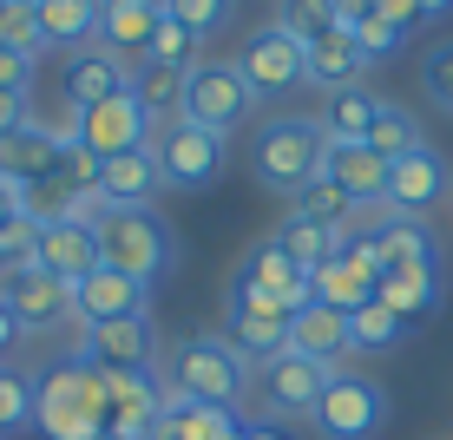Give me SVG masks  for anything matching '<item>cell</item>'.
<instances>
[{
    "label": "cell",
    "instance_id": "6da1fadb",
    "mask_svg": "<svg viewBox=\"0 0 453 440\" xmlns=\"http://www.w3.org/2000/svg\"><path fill=\"white\" fill-rule=\"evenodd\" d=\"M250 361L230 349L224 336H184V342H171V349L158 355V382H165V395H178V401H211V407H250Z\"/></svg>",
    "mask_w": 453,
    "mask_h": 440
},
{
    "label": "cell",
    "instance_id": "7a4b0ae2",
    "mask_svg": "<svg viewBox=\"0 0 453 440\" xmlns=\"http://www.w3.org/2000/svg\"><path fill=\"white\" fill-rule=\"evenodd\" d=\"M34 434H46V440H105L112 434V401L73 361V349L53 355L46 368H34Z\"/></svg>",
    "mask_w": 453,
    "mask_h": 440
},
{
    "label": "cell",
    "instance_id": "3957f363",
    "mask_svg": "<svg viewBox=\"0 0 453 440\" xmlns=\"http://www.w3.org/2000/svg\"><path fill=\"white\" fill-rule=\"evenodd\" d=\"M99 263H112L132 282L158 289L178 270V224H171L158 204H145V211H105L99 217Z\"/></svg>",
    "mask_w": 453,
    "mask_h": 440
},
{
    "label": "cell",
    "instance_id": "277c9868",
    "mask_svg": "<svg viewBox=\"0 0 453 440\" xmlns=\"http://www.w3.org/2000/svg\"><path fill=\"white\" fill-rule=\"evenodd\" d=\"M322 151H329V138H322L316 119H270L257 125V138H250V178L263 184V191L276 197H296L303 184L322 178Z\"/></svg>",
    "mask_w": 453,
    "mask_h": 440
},
{
    "label": "cell",
    "instance_id": "5b68a950",
    "mask_svg": "<svg viewBox=\"0 0 453 440\" xmlns=\"http://www.w3.org/2000/svg\"><path fill=\"white\" fill-rule=\"evenodd\" d=\"M388 414H395V401H388V388L374 374L335 368L322 401H316V414H309V434L316 440H374L388 428Z\"/></svg>",
    "mask_w": 453,
    "mask_h": 440
},
{
    "label": "cell",
    "instance_id": "8992f818",
    "mask_svg": "<svg viewBox=\"0 0 453 440\" xmlns=\"http://www.w3.org/2000/svg\"><path fill=\"white\" fill-rule=\"evenodd\" d=\"M178 119L204 125V132H217V138L243 132V125L257 119V92H250V80L237 73V59H204V66L184 80V105H178Z\"/></svg>",
    "mask_w": 453,
    "mask_h": 440
},
{
    "label": "cell",
    "instance_id": "52a82bcc",
    "mask_svg": "<svg viewBox=\"0 0 453 440\" xmlns=\"http://www.w3.org/2000/svg\"><path fill=\"white\" fill-rule=\"evenodd\" d=\"M151 158L165 171V191H211V184L224 178V165H230V138H217L191 119H171V125H158V138H151Z\"/></svg>",
    "mask_w": 453,
    "mask_h": 440
},
{
    "label": "cell",
    "instance_id": "ba28073f",
    "mask_svg": "<svg viewBox=\"0 0 453 440\" xmlns=\"http://www.w3.org/2000/svg\"><path fill=\"white\" fill-rule=\"evenodd\" d=\"M59 132H66L73 145H86L92 158L105 165V158H119V151L151 145V138H158V119L138 105V92H119V99H105V105H86V112H73V105H66Z\"/></svg>",
    "mask_w": 453,
    "mask_h": 440
},
{
    "label": "cell",
    "instance_id": "9c48e42d",
    "mask_svg": "<svg viewBox=\"0 0 453 440\" xmlns=\"http://www.w3.org/2000/svg\"><path fill=\"white\" fill-rule=\"evenodd\" d=\"M224 296H243V303H270V309H309L316 303V276L303 270V263H289L283 257V243L276 237H263V243H250L243 250V263H237V276H230V289Z\"/></svg>",
    "mask_w": 453,
    "mask_h": 440
},
{
    "label": "cell",
    "instance_id": "30bf717a",
    "mask_svg": "<svg viewBox=\"0 0 453 440\" xmlns=\"http://www.w3.org/2000/svg\"><path fill=\"white\" fill-rule=\"evenodd\" d=\"M237 73L250 80L257 105H270V99H283V92L309 86V46L289 40L283 27L270 20V27H257V34H243V46H237Z\"/></svg>",
    "mask_w": 453,
    "mask_h": 440
},
{
    "label": "cell",
    "instance_id": "8fae6325",
    "mask_svg": "<svg viewBox=\"0 0 453 440\" xmlns=\"http://www.w3.org/2000/svg\"><path fill=\"white\" fill-rule=\"evenodd\" d=\"M335 368H322V361H303V355H276L263 361L257 374H250V401H257L263 421H309L322 401V388H329Z\"/></svg>",
    "mask_w": 453,
    "mask_h": 440
},
{
    "label": "cell",
    "instance_id": "7c38bea8",
    "mask_svg": "<svg viewBox=\"0 0 453 440\" xmlns=\"http://www.w3.org/2000/svg\"><path fill=\"white\" fill-rule=\"evenodd\" d=\"M158 336H151V316H125V322H99L80 328L73 342V361L92 374H158Z\"/></svg>",
    "mask_w": 453,
    "mask_h": 440
},
{
    "label": "cell",
    "instance_id": "4fadbf2b",
    "mask_svg": "<svg viewBox=\"0 0 453 440\" xmlns=\"http://www.w3.org/2000/svg\"><path fill=\"white\" fill-rule=\"evenodd\" d=\"M374 289H381V250H374L368 230H349V237L335 243V257L316 270V303L355 316V309L374 303Z\"/></svg>",
    "mask_w": 453,
    "mask_h": 440
},
{
    "label": "cell",
    "instance_id": "5bb4252c",
    "mask_svg": "<svg viewBox=\"0 0 453 440\" xmlns=\"http://www.w3.org/2000/svg\"><path fill=\"white\" fill-rule=\"evenodd\" d=\"M441 204H453V165L434 145H420V151H408V158L388 165L381 217H420V224H427Z\"/></svg>",
    "mask_w": 453,
    "mask_h": 440
},
{
    "label": "cell",
    "instance_id": "9a60e30c",
    "mask_svg": "<svg viewBox=\"0 0 453 440\" xmlns=\"http://www.w3.org/2000/svg\"><path fill=\"white\" fill-rule=\"evenodd\" d=\"M34 263L46 276H59V282H80L99 270V230L92 224H73V217H59V211H40V224H34Z\"/></svg>",
    "mask_w": 453,
    "mask_h": 440
},
{
    "label": "cell",
    "instance_id": "2e32d148",
    "mask_svg": "<svg viewBox=\"0 0 453 440\" xmlns=\"http://www.w3.org/2000/svg\"><path fill=\"white\" fill-rule=\"evenodd\" d=\"M217 336L237 349L250 368L289 355V309H270V303H243V296H224V328Z\"/></svg>",
    "mask_w": 453,
    "mask_h": 440
},
{
    "label": "cell",
    "instance_id": "e0dca14e",
    "mask_svg": "<svg viewBox=\"0 0 453 440\" xmlns=\"http://www.w3.org/2000/svg\"><path fill=\"white\" fill-rule=\"evenodd\" d=\"M0 303L13 309V322H20L27 336H46V328H66L73 322V282L46 276L34 263V270H20V276L0 282Z\"/></svg>",
    "mask_w": 453,
    "mask_h": 440
},
{
    "label": "cell",
    "instance_id": "ac0fdd59",
    "mask_svg": "<svg viewBox=\"0 0 453 440\" xmlns=\"http://www.w3.org/2000/svg\"><path fill=\"white\" fill-rule=\"evenodd\" d=\"M125 316H151V289L132 282L125 270H112V263H99V270L73 289V322L99 328V322H125Z\"/></svg>",
    "mask_w": 453,
    "mask_h": 440
},
{
    "label": "cell",
    "instance_id": "d6986e66",
    "mask_svg": "<svg viewBox=\"0 0 453 440\" xmlns=\"http://www.w3.org/2000/svg\"><path fill=\"white\" fill-rule=\"evenodd\" d=\"M165 27V0H99V40L92 46H105V53H119V59H145L151 53V34Z\"/></svg>",
    "mask_w": 453,
    "mask_h": 440
},
{
    "label": "cell",
    "instance_id": "ffe728a7",
    "mask_svg": "<svg viewBox=\"0 0 453 440\" xmlns=\"http://www.w3.org/2000/svg\"><path fill=\"white\" fill-rule=\"evenodd\" d=\"M322 184H335L349 204H362V211H381L388 197V158L368 145H329L322 151Z\"/></svg>",
    "mask_w": 453,
    "mask_h": 440
},
{
    "label": "cell",
    "instance_id": "44dd1931",
    "mask_svg": "<svg viewBox=\"0 0 453 440\" xmlns=\"http://www.w3.org/2000/svg\"><path fill=\"white\" fill-rule=\"evenodd\" d=\"M158 191H165V171H158V158H151V145L119 151V158L99 165V204L105 211H145Z\"/></svg>",
    "mask_w": 453,
    "mask_h": 440
},
{
    "label": "cell",
    "instance_id": "7402d4cb",
    "mask_svg": "<svg viewBox=\"0 0 453 440\" xmlns=\"http://www.w3.org/2000/svg\"><path fill=\"white\" fill-rule=\"evenodd\" d=\"M119 92H132V59L105 53V46H86V53L66 59V105L73 112L105 105V99H119Z\"/></svg>",
    "mask_w": 453,
    "mask_h": 440
},
{
    "label": "cell",
    "instance_id": "603a6c76",
    "mask_svg": "<svg viewBox=\"0 0 453 440\" xmlns=\"http://www.w3.org/2000/svg\"><path fill=\"white\" fill-rule=\"evenodd\" d=\"M289 355L303 361H322V368H342L349 361V316L329 303H309L289 316Z\"/></svg>",
    "mask_w": 453,
    "mask_h": 440
},
{
    "label": "cell",
    "instance_id": "cb8c5ba5",
    "mask_svg": "<svg viewBox=\"0 0 453 440\" xmlns=\"http://www.w3.org/2000/svg\"><path fill=\"white\" fill-rule=\"evenodd\" d=\"M368 237L381 250V276L388 270H441V237H434V224H420V217H381Z\"/></svg>",
    "mask_w": 453,
    "mask_h": 440
},
{
    "label": "cell",
    "instance_id": "d4e9b609",
    "mask_svg": "<svg viewBox=\"0 0 453 440\" xmlns=\"http://www.w3.org/2000/svg\"><path fill=\"white\" fill-rule=\"evenodd\" d=\"M250 414L237 407H211V401H178L165 395V414H158V440H243Z\"/></svg>",
    "mask_w": 453,
    "mask_h": 440
},
{
    "label": "cell",
    "instance_id": "484cf974",
    "mask_svg": "<svg viewBox=\"0 0 453 440\" xmlns=\"http://www.w3.org/2000/svg\"><path fill=\"white\" fill-rule=\"evenodd\" d=\"M374 112H381V92H368V86H342V92H322V105H316L309 119L322 125V138H329V145H368Z\"/></svg>",
    "mask_w": 453,
    "mask_h": 440
},
{
    "label": "cell",
    "instance_id": "4316f807",
    "mask_svg": "<svg viewBox=\"0 0 453 440\" xmlns=\"http://www.w3.org/2000/svg\"><path fill=\"white\" fill-rule=\"evenodd\" d=\"M40 40L46 53H86L92 40H99V0H40Z\"/></svg>",
    "mask_w": 453,
    "mask_h": 440
},
{
    "label": "cell",
    "instance_id": "83f0119b",
    "mask_svg": "<svg viewBox=\"0 0 453 440\" xmlns=\"http://www.w3.org/2000/svg\"><path fill=\"white\" fill-rule=\"evenodd\" d=\"M73 138L66 132H46V125H27V132H13L7 145H0V171H7L13 184H40L59 171V151H66Z\"/></svg>",
    "mask_w": 453,
    "mask_h": 440
},
{
    "label": "cell",
    "instance_id": "f1b7e54d",
    "mask_svg": "<svg viewBox=\"0 0 453 440\" xmlns=\"http://www.w3.org/2000/svg\"><path fill=\"white\" fill-rule=\"evenodd\" d=\"M441 270H388L381 276V289H374V303H381V309H395V316L401 322H427L434 316V309H441Z\"/></svg>",
    "mask_w": 453,
    "mask_h": 440
},
{
    "label": "cell",
    "instance_id": "f546056e",
    "mask_svg": "<svg viewBox=\"0 0 453 440\" xmlns=\"http://www.w3.org/2000/svg\"><path fill=\"white\" fill-rule=\"evenodd\" d=\"M309 86L316 92H342V86H368V59L349 34H329L309 46Z\"/></svg>",
    "mask_w": 453,
    "mask_h": 440
},
{
    "label": "cell",
    "instance_id": "4dcf8cb0",
    "mask_svg": "<svg viewBox=\"0 0 453 440\" xmlns=\"http://www.w3.org/2000/svg\"><path fill=\"white\" fill-rule=\"evenodd\" d=\"M270 237H276V243H283V257H289V263H303V270H309V276H316V270H322V263H329V257H335V243H342V237H335V230H322V224H309V217H303V211H283V224H276V230H270Z\"/></svg>",
    "mask_w": 453,
    "mask_h": 440
},
{
    "label": "cell",
    "instance_id": "1f68e13d",
    "mask_svg": "<svg viewBox=\"0 0 453 440\" xmlns=\"http://www.w3.org/2000/svg\"><path fill=\"white\" fill-rule=\"evenodd\" d=\"M184 80L191 73H171V66H158V59H138L132 66V92H138V105H145L158 125H171L178 119V105H184Z\"/></svg>",
    "mask_w": 453,
    "mask_h": 440
},
{
    "label": "cell",
    "instance_id": "d6a6232c",
    "mask_svg": "<svg viewBox=\"0 0 453 440\" xmlns=\"http://www.w3.org/2000/svg\"><path fill=\"white\" fill-rule=\"evenodd\" d=\"M401 342H408V322H401L395 309L368 303V309L349 316V355H395Z\"/></svg>",
    "mask_w": 453,
    "mask_h": 440
},
{
    "label": "cell",
    "instance_id": "836d02e7",
    "mask_svg": "<svg viewBox=\"0 0 453 440\" xmlns=\"http://www.w3.org/2000/svg\"><path fill=\"white\" fill-rule=\"evenodd\" d=\"M289 211H303L309 224L335 230V237H349V230L362 224V204H349V197L335 191V184H322V178H316V184H303V191L289 197Z\"/></svg>",
    "mask_w": 453,
    "mask_h": 440
},
{
    "label": "cell",
    "instance_id": "e575fe53",
    "mask_svg": "<svg viewBox=\"0 0 453 440\" xmlns=\"http://www.w3.org/2000/svg\"><path fill=\"white\" fill-rule=\"evenodd\" d=\"M237 7H243V0H165V20L211 46L217 34H230V27H237Z\"/></svg>",
    "mask_w": 453,
    "mask_h": 440
},
{
    "label": "cell",
    "instance_id": "d590c367",
    "mask_svg": "<svg viewBox=\"0 0 453 440\" xmlns=\"http://www.w3.org/2000/svg\"><path fill=\"white\" fill-rule=\"evenodd\" d=\"M420 145H427V138H420L414 112L395 105V99H381V112H374V125H368V151H381V158L395 165V158H408V151H420Z\"/></svg>",
    "mask_w": 453,
    "mask_h": 440
},
{
    "label": "cell",
    "instance_id": "8d00e7d4",
    "mask_svg": "<svg viewBox=\"0 0 453 440\" xmlns=\"http://www.w3.org/2000/svg\"><path fill=\"white\" fill-rule=\"evenodd\" d=\"M34 434V374L0 361V440Z\"/></svg>",
    "mask_w": 453,
    "mask_h": 440
},
{
    "label": "cell",
    "instance_id": "74e56055",
    "mask_svg": "<svg viewBox=\"0 0 453 440\" xmlns=\"http://www.w3.org/2000/svg\"><path fill=\"white\" fill-rule=\"evenodd\" d=\"M276 27H283L289 40L316 46L335 34V0H276Z\"/></svg>",
    "mask_w": 453,
    "mask_h": 440
},
{
    "label": "cell",
    "instance_id": "f35d334b",
    "mask_svg": "<svg viewBox=\"0 0 453 440\" xmlns=\"http://www.w3.org/2000/svg\"><path fill=\"white\" fill-rule=\"evenodd\" d=\"M145 59H158V66H171V73H197L204 66V40H191L184 34V27H158V34H151V53Z\"/></svg>",
    "mask_w": 453,
    "mask_h": 440
},
{
    "label": "cell",
    "instance_id": "ab89813d",
    "mask_svg": "<svg viewBox=\"0 0 453 440\" xmlns=\"http://www.w3.org/2000/svg\"><path fill=\"white\" fill-rule=\"evenodd\" d=\"M420 92H427L441 112H453V40H434L420 53Z\"/></svg>",
    "mask_w": 453,
    "mask_h": 440
},
{
    "label": "cell",
    "instance_id": "60d3db41",
    "mask_svg": "<svg viewBox=\"0 0 453 440\" xmlns=\"http://www.w3.org/2000/svg\"><path fill=\"white\" fill-rule=\"evenodd\" d=\"M0 40L7 46H20V53H34V59H46V40H40V13L34 7H0Z\"/></svg>",
    "mask_w": 453,
    "mask_h": 440
},
{
    "label": "cell",
    "instance_id": "b9f144b4",
    "mask_svg": "<svg viewBox=\"0 0 453 440\" xmlns=\"http://www.w3.org/2000/svg\"><path fill=\"white\" fill-rule=\"evenodd\" d=\"M355 46H362V59H368V66H374V59H395L401 53V46H408V34H401V27H388L381 20V13H368V20L362 27H355V34H349Z\"/></svg>",
    "mask_w": 453,
    "mask_h": 440
},
{
    "label": "cell",
    "instance_id": "7bdbcfd3",
    "mask_svg": "<svg viewBox=\"0 0 453 440\" xmlns=\"http://www.w3.org/2000/svg\"><path fill=\"white\" fill-rule=\"evenodd\" d=\"M34 197H27V184H13L7 171H0V230H13V224H34Z\"/></svg>",
    "mask_w": 453,
    "mask_h": 440
},
{
    "label": "cell",
    "instance_id": "ee69618b",
    "mask_svg": "<svg viewBox=\"0 0 453 440\" xmlns=\"http://www.w3.org/2000/svg\"><path fill=\"white\" fill-rule=\"evenodd\" d=\"M34 66H40L34 53H20V46L0 40V92H27L34 86Z\"/></svg>",
    "mask_w": 453,
    "mask_h": 440
},
{
    "label": "cell",
    "instance_id": "f6af8a7d",
    "mask_svg": "<svg viewBox=\"0 0 453 440\" xmlns=\"http://www.w3.org/2000/svg\"><path fill=\"white\" fill-rule=\"evenodd\" d=\"M34 125V105H27V92H0V145H7L13 132H27Z\"/></svg>",
    "mask_w": 453,
    "mask_h": 440
},
{
    "label": "cell",
    "instance_id": "bcb514c9",
    "mask_svg": "<svg viewBox=\"0 0 453 440\" xmlns=\"http://www.w3.org/2000/svg\"><path fill=\"white\" fill-rule=\"evenodd\" d=\"M368 7H374V13H381V20H388V27H401V34H408V27L420 20V0H368Z\"/></svg>",
    "mask_w": 453,
    "mask_h": 440
},
{
    "label": "cell",
    "instance_id": "7dc6e473",
    "mask_svg": "<svg viewBox=\"0 0 453 440\" xmlns=\"http://www.w3.org/2000/svg\"><path fill=\"white\" fill-rule=\"evenodd\" d=\"M20 342H27V328L13 322V309H7V303H0V361H7L13 349H20Z\"/></svg>",
    "mask_w": 453,
    "mask_h": 440
},
{
    "label": "cell",
    "instance_id": "c3c4849f",
    "mask_svg": "<svg viewBox=\"0 0 453 440\" xmlns=\"http://www.w3.org/2000/svg\"><path fill=\"white\" fill-rule=\"evenodd\" d=\"M243 440H283V434H276L270 421H250V428H243Z\"/></svg>",
    "mask_w": 453,
    "mask_h": 440
},
{
    "label": "cell",
    "instance_id": "681fc988",
    "mask_svg": "<svg viewBox=\"0 0 453 440\" xmlns=\"http://www.w3.org/2000/svg\"><path fill=\"white\" fill-rule=\"evenodd\" d=\"M427 13H453V0H420V20H427Z\"/></svg>",
    "mask_w": 453,
    "mask_h": 440
},
{
    "label": "cell",
    "instance_id": "f907efd6",
    "mask_svg": "<svg viewBox=\"0 0 453 440\" xmlns=\"http://www.w3.org/2000/svg\"><path fill=\"white\" fill-rule=\"evenodd\" d=\"M13 7H40V0H13Z\"/></svg>",
    "mask_w": 453,
    "mask_h": 440
},
{
    "label": "cell",
    "instance_id": "816d5d0a",
    "mask_svg": "<svg viewBox=\"0 0 453 440\" xmlns=\"http://www.w3.org/2000/svg\"><path fill=\"white\" fill-rule=\"evenodd\" d=\"M0 7H7V0H0Z\"/></svg>",
    "mask_w": 453,
    "mask_h": 440
},
{
    "label": "cell",
    "instance_id": "f5cc1de1",
    "mask_svg": "<svg viewBox=\"0 0 453 440\" xmlns=\"http://www.w3.org/2000/svg\"><path fill=\"white\" fill-rule=\"evenodd\" d=\"M151 440H158V434H151Z\"/></svg>",
    "mask_w": 453,
    "mask_h": 440
}]
</instances>
